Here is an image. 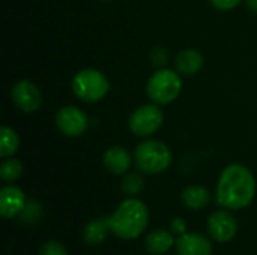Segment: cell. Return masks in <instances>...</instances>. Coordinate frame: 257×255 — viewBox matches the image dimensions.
<instances>
[{"instance_id":"cell-3","label":"cell","mask_w":257,"mask_h":255,"mask_svg":"<svg viewBox=\"0 0 257 255\" xmlns=\"http://www.w3.org/2000/svg\"><path fill=\"white\" fill-rule=\"evenodd\" d=\"M134 161L137 168L145 174H160L166 171L173 155L167 144L158 140H148L140 143L134 150Z\"/></svg>"},{"instance_id":"cell-4","label":"cell","mask_w":257,"mask_h":255,"mask_svg":"<svg viewBox=\"0 0 257 255\" xmlns=\"http://www.w3.org/2000/svg\"><path fill=\"white\" fill-rule=\"evenodd\" d=\"M182 90L181 75L172 69H160L148 81V96L158 105L173 102Z\"/></svg>"},{"instance_id":"cell-12","label":"cell","mask_w":257,"mask_h":255,"mask_svg":"<svg viewBox=\"0 0 257 255\" xmlns=\"http://www.w3.org/2000/svg\"><path fill=\"white\" fill-rule=\"evenodd\" d=\"M104 167L113 174H125L131 167V155L126 149L120 146H113L104 152L102 156Z\"/></svg>"},{"instance_id":"cell-18","label":"cell","mask_w":257,"mask_h":255,"mask_svg":"<svg viewBox=\"0 0 257 255\" xmlns=\"http://www.w3.org/2000/svg\"><path fill=\"white\" fill-rule=\"evenodd\" d=\"M23 174V164L18 159H5L0 165V177L5 182H14Z\"/></svg>"},{"instance_id":"cell-15","label":"cell","mask_w":257,"mask_h":255,"mask_svg":"<svg viewBox=\"0 0 257 255\" xmlns=\"http://www.w3.org/2000/svg\"><path fill=\"white\" fill-rule=\"evenodd\" d=\"M182 201L188 209L193 210H200L205 206L209 204L211 201V194L206 188L200 185H191L187 186L182 192Z\"/></svg>"},{"instance_id":"cell-23","label":"cell","mask_w":257,"mask_h":255,"mask_svg":"<svg viewBox=\"0 0 257 255\" xmlns=\"http://www.w3.org/2000/svg\"><path fill=\"white\" fill-rule=\"evenodd\" d=\"M247 6H248L250 11L257 14V0H247Z\"/></svg>"},{"instance_id":"cell-16","label":"cell","mask_w":257,"mask_h":255,"mask_svg":"<svg viewBox=\"0 0 257 255\" xmlns=\"http://www.w3.org/2000/svg\"><path fill=\"white\" fill-rule=\"evenodd\" d=\"M108 224L107 219H92L86 224L83 230V240L87 245H99L105 240L107 233H108Z\"/></svg>"},{"instance_id":"cell-19","label":"cell","mask_w":257,"mask_h":255,"mask_svg":"<svg viewBox=\"0 0 257 255\" xmlns=\"http://www.w3.org/2000/svg\"><path fill=\"white\" fill-rule=\"evenodd\" d=\"M143 186H145V180L139 173H128L125 176L123 182H122V191L126 195H131V197L142 192Z\"/></svg>"},{"instance_id":"cell-11","label":"cell","mask_w":257,"mask_h":255,"mask_svg":"<svg viewBox=\"0 0 257 255\" xmlns=\"http://www.w3.org/2000/svg\"><path fill=\"white\" fill-rule=\"evenodd\" d=\"M26 209L24 192L14 185H6L0 191V215L6 219L20 215Z\"/></svg>"},{"instance_id":"cell-2","label":"cell","mask_w":257,"mask_h":255,"mask_svg":"<svg viewBox=\"0 0 257 255\" xmlns=\"http://www.w3.org/2000/svg\"><path fill=\"white\" fill-rule=\"evenodd\" d=\"M105 219L114 236L131 240L145 233L149 222V210L142 200L131 197L123 200L116 207L113 215Z\"/></svg>"},{"instance_id":"cell-20","label":"cell","mask_w":257,"mask_h":255,"mask_svg":"<svg viewBox=\"0 0 257 255\" xmlns=\"http://www.w3.org/2000/svg\"><path fill=\"white\" fill-rule=\"evenodd\" d=\"M41 255H68L63 245L59 242H45L41 248Z\"/></svg>"},{"instance_id":"cell-1","label":"cell","mask_w":257,"mask_h":255,"mask_svg":"<svg viewBox=\"0 0 257 255\" xmlns=\"http://www.w3.org/2000/svg\"><path fill=\"white\" fill-rule=\"evenodd\" d=\"M256 195V180L253 173L241 165H227L217 183V203L229 210L247 207Z\"/></svg>"},{"instance_id":"cell-8","label":"cell","mask_w":257,"mask_h":255,"mask_svg":"<svg viewBox=\"0 0 257 255\" xmlns=\"http://www.w3.org/2000/svg\"><path fill=\"white\" fill-rule=\"evenodd\" d=\"M208 231L217 242H229L238 231V222L235 216L227 210H217L208 219Z\"/></svg>"},{"instance_id":"cell-5","label":"cell","mask_w":257,"mask_h":255,"mask_svg":"<svg viewBox=\"0 0 257 255\" xmlns=\"http://www.w3.org/2000/svg\"><path fill=\"white\" fill-rule=\"evenodd\" d=\"M71 86H72V92L75 93V96L84 102L101 101L110 89V84L105 75L96 69L80 71L72 78Z\"/></svg>"},{"instance_id":"cell-9","label":"cell","mask_w":257,"mask_h":255,"mask_svg":"<svg viewBox=\"0 0 257 255\" xmlns=\"http://www.w3.org/2000/svg\"><path fill=\"white\" fill-rule=\"evenodd\" d=\"M12 99L24 113H35L42 104L39 89L29 80H21L12 87Z\"/></svg>"},{"instance_id":"cell-17","label":"cell","mask_w":257,"mask_h":255,"mask_svg":"<svg viewBox=\"0 0 257 255\" xmlns=\"http://www.w3.org/2000/svg\"><path fill=\"white\" fill-rule=\"evenodd\" d=\"M20 146V138L17 132L9 128V126H2L0 128V156L8 158L12 156Z\"/></svg>"},{"instance_id":"cell-13","label":"cell","mask_w":257,"mask_h":255,"mask_svg":"<svg viewBox=\"0 0 257 255\" xmlns=\"http://www.w3.org/2000/svg\"><path fill=\"white\" fill-rule=\"evenodd\" d=\"M175 65H176V69H178L179 74H182V75H194L203 66V56L196 50L187 48V50L181 51L176 56Z\"/></svg>"},{"instance_id":"cell-21","label":"cell","mask_w":257,"mask_h":255,"mask_svg":"<svg viewBox=\"0 0 257 255\" xmlns=\"http://www.w3.org/2000/svg\"><path fill=\"white\" fill-rule=\"evenodd\" d=\"M242 0H211V3L220 11H229L236 8Z\"/></svg>"},{"instance_id":"cell-7","label":"cell","mask_w":257,"mask_h":255,"mask_svg":"<svg viewBox=\"0 0 257 255\" xmlns=\"http://www.w3.org/2000/svg\"><path fill=\"white\" fill-rule=\"evenodd\" d=\"M56 125L66 137H80L87 129V116L77 107H63L56 114Z\"/></svg>"},{"instance_id":"cell-22","label":"cell","mask_w":257,"mask_h":255,"mask_svg":"<svg viewBox=\"0 0 257 255\" xmlns=\"http://www.w3.org/2000/svg\"><path fill=\"white\" fill-rule=\"evenodd\" d=\"M185 230H187V224H185V221H184L182 218H175V219L172 221V231H173L175 234L181 236V234L185 233Z\"/></svg>"},{"instance_id":"cell-10","label":"cell","mask_w":257,"mask_h":255,"mask_svg":"<svg viewBox=\"0 0 257 255\" xmlns=\"http://www.w3.org/2000/svg\"><path fill=\"white\" fill-rule=\"evenodd\" d=\"M178 255H211L212 243L200 233H184L175 243Z\"/></svg>"},{"instance_id":"cell-6","label":"cell","mask_w":257,"mask_h":255,"mask_svg":"<svg viewBox=\"0 0 257 255\" xmlns=\"http://www.w3.org/2000/svg\"><path fill=\"white\" fill-rule=\"evenodd\" d=\"M163 122L164 114L158 108V104H145L133 111L128 125L137 137H149L161 128Z\"/></svg>"},{"instance_id":"cell-14","label":"cell","mask_w":257,"mask_h":255,"mask_svg":"<svg viewBox=\"0 0 257 255\" xmlns=\"http://www.w3.org/2000/svg\"><path fill=\"white\" fill-rule=\"evenodd\" d=\"M175 243H176V239L172 236V233L166 230H154L146 236V240H145L146 249L154 255L166 254L175 246Z\"/></svg>"}]
</instances>
